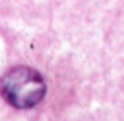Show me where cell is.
Returning a JSON list of instances; mask_svg holds the SVG:
<instances>
[{"label": "cell", "mask_w": 124, "mask_h": 121, "mask_svg": "<svg viewBox=\"0 0 124 121\" xmlns=\"http://www.w3.org/2000/svg\"><path fill=\"white\" fill-rule=\"evenodd\" d=\"M46 94V82L35 68L16 66L0 78V96L17 109L37 105Z\"/></svg>", "instance_id": "obj_1"}]
</instances>
